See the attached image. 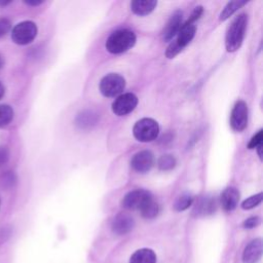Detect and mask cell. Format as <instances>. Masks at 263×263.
Listing matches in <instances>:
<instances>
[{"label":"cell","mask_w":263,"mask_h":263,"mask_svg":"<svg viewBox=\"0 0 263 263\" xmlns=\"http://www.w3.org/2000/svg\"><path fill=\"white\" fill-rule=\"evenodd\" d=\"M248 24V16L245 13L237 15L229 26L226 37H225V46L227 51L233 52L236 51L245 38L246 29Z\"/></svg>","instance_id":"1"},{"label":"cell","mask_w":263,"mask_h":263,"mask_svg":"<svg viewBox=\"0 0 263 263\" xmlns=\"http://www.w3.org/2000/svg\"><path fill=\"white\" fill-rule=\"evenodd\" d=\"M136 35L127 29H120L113 32L106 41V49L114 54L122 53L130 49L136 43Z\"/></svg>","instance_id":"2"},{"label":"cell","mask_w":263,"mask_h":263,"mask_svg":"<svg viewBox=\"0 0 263 263\" xmlns=\"http://www.w3.org/2000/svg\"><path fill=\"white\" fill-rule=\"evenodd\" d=\"M196 32V26L194 23L190 21H186L185 24L182 25L180 31L177 34L176 40L172 41L165 50V55L167 59L175 58L178 53H180L193 39Z\"/></svg>","instance_id":"3"},{"label":"cell","mask_w":263,"mask_h":263,"mask_svg":"<svg viewBox=\"0 0 263 263\" xmlns=\"http://www.w3.org/2000/svg\"><path fill=\"white\" fill-rule=\"evenodd\" d=\"M134 137L140 142H151L159 134V125L152 118H142L136 122L133 128Z\"/></svg>","instance_id":"4"},{"label":"cell","mask_w":263,"mask_h":263,"mask_svg":"<svg viewBox=\"0 0 263 263\" xmlns=\"http://www.w3.org/2000/svg\"><path fill=\"white\" fill-rule=\"evenodd\" d=\"M125 88V79L117 73H109L100 81V91L108 98L117 97Z\"/></svg>","instance_id":"5"},{"label":"cell","mask_w":263,"mask_h":263,"mask_svg":"<svg viewBox=\"0 0 263 263\" xmlns=\"http://www.w3.org/2000/svg\"><path fill=\"white\" fill-rule=\"evenodd\" d=\"M37 35V27L35 23L31 21H25L18 23L11 33L12 41L20 45H25L32 42Z\"/></svg>","instance_id":"6"},{"label":"cell","mask_w":263,"mask_h":263,"mask_svg":"<svg viewBox=\"0 0 263 263\" xmlns=\"http://www.w3.org/2000/svg\"><path fill=\"white\" fill-rule=\"evenodd\" d=\"M152 198L153 196L149 191L144 189H136L129 191L123 196L121 200V205L126 210L140 211Z\"/></svg>","instance_id":"7"},{"label":"cell","mask_w":263,"mask_h":263,"mask_svg":"<svg viewBox=\"0 0 263 263\" xmlns=\"http://www.w3.org/2000/svg\"><path fill=\"white\" fill-rule=\"evenodd\" d=\"M138 105V98L135 93L126 92L118 96L112 103V111L118 116H124L132 111Z\"/></svg>","instance_id":"8"},{"label":"cell","mask_w":263,"mask_h":263,"mask_svg":"<svg viewBox=\"0 0 263 263\" xmlns=\"http://www.w3.org/2000/svg\"><path fill=\"white\" fill-rule=\"evenodd\" d=\"M248 124V106L245 101H237L231 111L230 125L236 132H241Z\"/></svg>","instance_id":"9"},{"label":"cell","mask_w":263,"mask_h":263,"mask_svg":"<svg viewBox=\"0 0 263 263\" xmlns=\"http://www.w3.org/2000/svg\"><path fill=\"white\" fill-rule=\"evenodd\" d=\"M153 164H154V155L149 150H143L136 153L130 160V165L134 168V171L141 174H144L150 171Z\"/></svg>","instance_id":"10"},{"label":"cell","mask_w":263,"mask_h":263,"mask_svg":"<svg viewBox=\"0 0 263 263\" xmlns=\"http://www.w3.org/2000/svg\"><path fill=\"white\" fill-rule=\"evenodd\" d=\"M182 18L183 12L181 10H176L171 15L162 32V37L164 41H171L178 34L182 27Z\"/></svg>","instance_id":"11"},{"label":"cell","mask_w":263,"mask_h":263,"mask_svg":"<svg viewBox=\"0 0 263 263\" xmlns=\"http://www.w3.org/2000/svg\"><path fill=\"white\" fill-rule=\"evenodd\" d=\"M134 226H135L134 219L128 214H125V213L118 214L114 218L111 224L112 231L118 235L128 233L134 228Z\"/></svg>","instance_id":"12"},{"label":"cell","mask_w":263,"mask_h":263,"mask_svg":"<svg viewBox=\"0 0 263 263\" xmlns=\"http://www.w3.org/2000/svg\"><path fill=\"white\" fill-rule=\"evenodd\" d=\"M262 255V240L260 238L252 240L242 254L243 263H256Z\"/></svg>","instance_id":"13"},{"label":"cell","mask_w":263,"mask_h":263,"mask_svg":"<svg viewBox=\"0 0 263 263\" xmlns=\"http://www.w3.org/2000/svg\"><path fill=\"white\" fill-rule=\"evenodd\" d=\"M220 199L222 208L227 212H231L236 208L239 201V192L234 187H228L222 192Z\"/></svg>","instance_id":"14"},{"label":"cell","mask_w":263,"mask_h":263,"mask_svg":"<svg viewBox=\"0 0 263 263\" xmlns=\"http://www.w3.org/2000/svg\"><path fill=\"white\" fill-rule=\"evenodd\" d=\"M216 210V201L210 196L201 197L195 204L193 214L196 216H206L211 215Z\"/></svg>","instance_id":"15"},{"label":"cell","mask_w":263,"mask_h":263,"mask_svg":"<svg viewBox=\"0 0 263 263\" xmlns=\"http://www.w3.org/2000/svg\"><path fill=\"white\" fill-rule=\"evenodd\" d=\"M157 5V1L154 0H135L130 3L132 11L137 15L149 14Z\"/></svg>","instance_id":"16"},{"label":"cell","mask_w":263,"mask_h":263,"mask_svg":"<svg viewBox=\"0 0 263 263\" xmlns=\"http://www.w3.org/2000/svg\"><path fill=\"white\" fill-rule=\"evenodd\" d=\"M76 125L80 128H90L98 122V114L91 110H85L78 114L76 117Z\"/></svg>","instance_id":"17"},{"label":"cell","mask_w":263,"mask_h":263,"mask_svg":"<svg viewBox=\"0 0 263 263\" xmlns=\"http://www.w3.org/2000/svg\"><path fill=\"white\" fill-rule=\"evenodd\" d=\"M129 263H156V255L150 249H140L130 256Z\"/></svg>","instance_id":"18"},{"label":"cell","mask_w":263,"mask_h":263,"mask_svg":"<svg viewBox=\"0 0 263 263\" xmlns=\"http://www.w3.org/2000/svg\"><path fill=\"white\" fill-rule=\"evenodd\" d=\"M247 3V1H230L226 4V6L223 8V10L220 13V21H226L228 17H230L238 8L243 6Z\"/></svg>","instance_id":"19"},{"label":"cell","mask_w":263,"mask_h":263,"mask_svg":"<svg viewBox=\"0 0 263 263\" xmlns=\"http://www.w3.org/2000/svg\"><path fill=\"white\" fill-rule=\"evenodd\" d=\"M141 215L146 219H153L155 218L159 213V205L158 203L152 198L149 200L141 210Z\"/></svg>","instance_id":"20"},{"label":"cell","mask_w":263,"mask_h":263,"mask_svg":"<svg viewBox=\"0 0 263 263\" xmlns=\"http://www.w3.org/2000/svg\"><path fill=\"white\" fill-rule=\"evenodd\" d=\"M157 165L161 171H171L176 166V158L171 154L162 155L159 157Z\"/></svg>","instance_id":"21"},{"label":"cell","mask_w":263,"mask_h":263,"mask_svg":"<svg viewBox=\"0 0 263 263\" xmlns=\"http://www.w3.org/2000/svg\"><path fill=\"white\" fill-rule=\"evenodd\" d=\"M13 118V110L8 105H0V127L6 126Z\"/></svg>","instance_id":"22"},{"label":"cell","mask_w":263,"mask_h":263,"mask_svg":"<svg viewBox=\"0 0 263 263\" xmlns=\"http://www.w3.org/2000/svg\"><path fill=\"white\" fill-rule=\"evenodd\" d=\"M192 202H193V197L190 194L185 193L178 197V199L176 200V202L174 204V209L178 212L185 211L192 204Z\"/></svg>","instance_id":"23"},{"label":"cell","mask_w":263,"mask_h":263,"mask_svg":"<svg viewBox=\"0 0 263 263\" xmlns=\"http://www.w3.org/2000/svg\"><path fill=\"white\" fill-rule=\"evenodd\" d=\"M262 201V193H258V194H255L253 196H250L249 198L245 199L241 203V208L243 210H251L255 206H257L260 202Z\"/></svg>","instance_id":"24"},{"label":"cell","mask_w":263,"mask_h":263,"mask_svg":"<svg viewBox=\"0 0 263 263\" xmlns=\"http://www.w3.org/2000/svg\"><path fill=\"white\" fill-rule=\"evenodd\" d=\"M262 133H263L262 129H260V130H258L257 134H255L252 137V139L250 140V142L248 144V148L249 149H254L257 146H259L260 144H262Z\"/></svg>","instance_id":"25"},{"label":"cell","mask_w":263,"mask_h":263,"mask_svg":"<svg viewBox=\"0 0 263 263\" xmlns=\"http://www.w3.org/2000/svg\"><path fill=\"white\" fill-rule=\"evenodd\" d=\"M10 30V22L6 17H0V37L4 36Z\"/></svg>","instance_id":"26"},{"label":"cell","mask_w":263,"mask_h":263,"mask_svg":"<svg viewBox=\"0 0 263 263\" xmlns=\"http://www.w3.org/2000/svg\"><path fill=\"white\" fill-rule=\"evenodd\" d=\"M259 223H260V219L258 217H251L243 222V227L251 229V228H254L257 225H259Z\"/></svg>","instance_id":"27"},{"label":"cell","mask_w":263,"mask_h":263,"mask_svg":"<svg viewBox=\"0 0 263 263\" xmlns=\"http://www.w3.org/2000/svg\"><path fill=\"white\" fill-rule=\"evenodd\" d=\"M7 157H8V154H7L6 150L5 149H0V164L4 163L7 160Z\"/></svg>","instance_id":"28"},{"label":"cell","mask_w":263,"mask_h":263,"mask_svg":"<svg viewBox=\"0 0 263 263\" xmlns=\"http://www.w3.org/2000/svg\"><path fill=\"white\" fill-rule=\"evenodd\" d=\"M26 4L28 5H32V6H36V5H39L41 3H43V1H25Z\"/></svg>","instance_id":"29"},{"label":"cell","mask_w":263,"mask_h":263,"mask_svg":"<svg viewBox=\"0 0 263 263\" xmlns=\"http://www.w3.org/2000/svg\"><path fill=\"white\" fill-rule=\"evenodd\" d=\"M262 147H263V145H262V144H260L259 146H257V147H256V149H257V153H258V156H259V158H260V159H262Z\"/></svg>","instance_id":"30"},{"label":"cell","mask_w":263,"mask_h":263,"mask_svg":"<svg viewBox=\"0 0 263 263\" xmlns=\"http://www.w3.org/2000/svg\"><path fill=\"white\" fill-rule=\"evenodd\" d=\"M4 86L2 85V83L0 82V99L3 97V95H4Z\"/></svg>","instance_id":"31"},{"label":"cell","mask_w":263,"mask_h":263,"mask_svg":"<svg viewBox=\"0 0 263 263\" xmlns=\"http://www.w3.org/2000/svg\"><path fill=\"white\" fill-rule=\"evenodd\" d=\"M3 66V58L1 57V54H0V68Z\"/></svg>","instance_id":"32"}]
</instances>
